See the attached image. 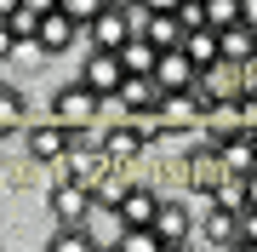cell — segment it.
I'll list each match as a JSON object with an SVG mask.
<instances>
[{"label":"cell","mask_w":257,"mask_h":252,"mask_svg":"<svg viewBox=\"0 0 257 252\" xmlns=\"http://www.w3.org/2000/svg\"><path fill=\"white\" fill-rule=\"evenodd\" d=\"M103 109H109V98H103L86 75H74V80H63V86L52 92V115L69 121V126H97Z\"/></svg>","instance_id":"6da1fadb"},{"label":"cell","mask_w":257,"mask_h":252,"mask_svg":"<svg viewBox=\"0 0 257 252\" xmlns=\"http://www.w3.org/2000/svg\"><path fill=\"white\" fill-rule=\"evenodd\" d=\"M183 178H189V195H200V201H211L217 184L229 178V166H223V143L206 138V126H200V143L183 155Z\"/></svg>","instance_id":"7a4b0ae2"},{"label":"cell","mask_w":257,"mask_h":252,"mask_svg":"<svg viewBox=\"0 0 257 252\" xmlns=\"http://www.w3.org/2000/svg\"><path fill=\"white\" fill-rule=\"evenodd\" d=\"M23 149H29V160L35 166H57L69 149H74V126L69 121H35V126H23Z\"/></svg>","instance_id":"3957f363"},{"label":"cell","mask_w":257,"mask_h":252,"mask_svg":"<svg viewBox=\"0 0 257 252\" xmlns=\"http://www.w3.org/2000/svg\"><path fill=\"white\" fill-rule=\"evenodd\" d=\"M132 35H138V29H132V12H126V6H103L92 23H80V46H109V52H120Z\"/></svg>","instance_id":"277c9868"},{"label":"cell","mask_w":257,"mask_h":252,"mask_svg":"<svg viewBox=\"0 0 257 252\" xmlns=\"http://www.w3.org/2000/svg\"><path fill=\"white\" fill-rule=\"evenodd\" d=\"M46 206H52V224H86L92 206H97V195L86 184H74V178H57L52 195H46Z\"/></svg>","instance_id":"5b68a950"},{"label":"cell","mask_w":257,"mask_h":252,"mask_svg":"<svg viewBox=\"0 0 257 252\" xmlns=\"http://www.w3.org/2000/svg\"><path fill=\"white\" fill-rule=\"evenodd\" d=\"M143 132L132 126V115H120V121H103V155L114 160V166H143Z\"/></svg>","instance_id":"8992f818"},{"label":"cell","mask_w":257,"mask_h":252,"mask_svg":"<svg viewBox=\"0 0 257 252\" xmlns=\"http://www.w3.org/2000/svg\"><path fill=\"white\" fill-rule=\"evenodd\" d=\"M80 75L97 86L103 98H120V86H126V63H120V52H109V46H86V63H80Z\"/></svg>","instance_id":"52a82bcc"},{"label":"cell","mask_w":257,"mask_h":252,"mask_svg":"<svg viewBox=\"0 0 257 252\" xmlns=\"http://www.w3.org/2000/svg\"><path fill=\"white\" fill-rule=\"evenodd\" d=\"M206 103H229V98H240L246 92V75H240V63L234 57H217V63H206L200 69V86H194Z\"/></svg>","instance_id":"ba28073f"},{"label":"cell","mask_w":257,"mask_h":252,"mask_svg":"<svg viewBox=\"0 0 257 252\" xmlns=\"http://www.w3.org/2000/svg\"><path fill=\"white\" fill-rule=\"evenodd\" d=\"M69 46H80V23H74L69 12L57 6V12H46V18H40V35H35V52H46V57H63Z\"/></svg>","instance_id":"9c48e42d"},{"label":"cell","mask_w":257,"mask_h":252,"mask_svg":"<svg viewBox=\"0 0 257 252\" xmlns=\"http://www.w3.org/2000/svg\"><path fill=\"white\" fill-rule=\"evenodd\" d=\"M155 229L166 235V252H177V246H189L194 235H200V218L189 212V201H160V218H155Z\"/></svg>","instance_id":"30bf717a"},{"label":"cell","mask_w":257,"mask_h":252,"mask_svg":"<svg viewBox=\"0 0 257 252\" xmlns=\"http://www.w3.org/2000/svg\"><path fill=\"white\" fill-rule=\"evenodd\" d=\"M160 115H166V132H194L206 121V98L194 92H160Z\"/></svg>","instance_id":"8fae6325"},{"label":"cell","mask_w":257,"mask_h":252,"mask_svg":"<svg viewBox=\"0 0 257 252\" xmlns=\"http://www.w3.org/2000/svg\"><path fill=\"white\" fill-rule=\"evenodd\" d=\"M206 138H217V143H229V138H240V132H251V121H246V98H229V103H206Z\"/></svg>","instance_id":"7c38bea8"},{"label":"cell","mask_w":257,"mask_h":252,"mask_svg":"<svg viewBox=\"0 0 257 252\" xmlns=\"http://www.w3.org/2000/svg\"><path fill=\"white\" fill-rule=\"evenodd\" d=\"M155 80L166 86V92H189V86H200V63H194V57H189L183 46H172V52H160Z\"/></svg>","instance_id":"4fadbf2b"},{"label":"cell","mask_w":257,"mask_h":252,"mask_svg":"<svg viewBox=\"0 0 257 252\" xmlns=\"http://www.w3.org/2000/svg\"><path fill=\"white\" fill-rule=\"evenodd\" d=\"M200 241H206V246H246V241H240V212H234V206H211V201H206V212H200Z\"/></svg>","instance_id":"5bb4252c"},{"label":"cell","mask_w":257,"mask_h":252,"mask_svg":"<svg viewBox=\"0 0 257 252\" xmlns=\"http://www.w3.org/2000/svg\"><path fill=\"white\" fill-rule=\"evenodd\" d=\"M160 201H166L160 189H149L143 178H138V184L126 189V201L114 206V218H120V224H155V218H160Z\"/></svg>","instance_id":"9a60e30c"},{"label":"cell","mask_w":257,"mask_h":252,"mask_svg":"<svg viewBox=\"0 0 257 252\" xmlns=\"http://www.w3.org/2000/svg\"><path fill=\"white\" fill-rule=\"evenodd\" d=\"M160 92H166V86L155 80V75H126V86H120V115H138V109H155V103H160Z\"/></svg>","instance_id":"2e32d148"},{"label":"cell","mask_w":257,"mask_h":252,"mask_svg":"<svg viewBox=\"0 0 257 252\" xmlns=\"http://www.w3.org/2000/svg\"><path fill=\"white\" fill-rule=\"evenodd\" d=\"M143 35L155 40L160 52H172V46H183V35H189V23L177 18V12H149V23H143Z\"/></svg>","instance_id":"e0dca14e"},{"label":"cell","mask_w":257,"mask_h":252,"mask_svg":"<svg viewBox=\"0 0 257 252\" xmlns=\"http://www.w3.org/2000/svg\"><path fill=\"white\" fill-rule=\"evenodd\" d=\"M120 63H126V75H155V63H160V46L149 35H132L126 46H120Z\"/></svg>","instance_id":"ac0fdd59"},{"label":"cell","mask_w":257,"mask_h":252,"mask_svg":"<svg viewBox=\"0 0 257 252\" xmlns=\"http://www.w3.org/2000/svg\"><path fill=\"white\" fill-rule=\"evenodd\" d=\"M183 52L206 69V63H217V57H223V35H217L211 23H200V29H189V35H183Z\"/></svg>","instance_id":"d6986e66"},{"label":"cell","mask_w":257,"mask_h":252,"mask_svg":"<svg viewBox=\"0 0 257 252\" xmlns=\"http://www.w3.org/2000/svg\"><path fill=\"white\" fill-rule=\"evenodd\" d=\"M223 166H229V178H251V172H257V143H251V132H240V138L223 143Z\"/></svg>","instance_id":"ffe728a7"},{"label":"cell","mask_w":257,"mask_h":252,"mask_svg":"<svg viewBox=\"0 0 257 252\" xmlns=\"http://www.w3.org/2000/svg\"><path fill=\"white\" fill-rule=\"evenodd\" d=\"M132 184H138V172H132V166H109V172H103V184L92 189V195L103 201V206H120V201H126V189Z\"/></svg>","instance_id":"44dd1931"},{"label":"cell","mask_w":257,"mask_h":252,"mask_svg":"<svg viewBox=\"0 0 257 252\" xmlns=\"http://www.w3.org/2000/svg\"><path fill=\"white\" fill-rule=\"evenodd\" d=\"M52 246L57 252H92L97 235H92V224H52Z\"/></svg>","instance_id":"7402d4cb"},{"label":"cell","mask_w":257,"mask_h":252,"mask_svg":"<svg viewBox=\"0 0 257 252\" xmlns=\"http://www.w3.org/2000/svg\"><path fill=\"white\" fill-rule=\"evenodd\" d=\"M29 121V103H23V92L18 86H0V138H12V132H18Z\"/></svg>","instance_id":"603a6c76"},{"label":"cell","mask_w":257,"mask_h":252,"mask_svg":"<svg viewBox=\"0 0 257 252\" xmlns=\"http://www.w3.org/2000/svg\"><path fill=\"white\" fill-rule=\"evenodd\" d=\"M40 18H46V12H35V6H18L6 23L18 29V40H23V46H35V35H40Z\"/></svg>","instance_id":"cb8c5ba5"},{"label":"cell","mask_w":257,"mask_h":252,"mask_svg":"<svg viewBox=\"0 0 257 252\" xmlns=\"http://www.w3.org/2000/svg\"><path fill=\"white\" fill-rule=\"evenodd\" d=\"M206 18H211V29L240 23V0H206Z\"/></svg>","instance_id":"d4e9b609"},{"label":"cell","mask_w":257,"mask_h":252,"mask_svg":"<svg viewBox=\"0 0 257 252\" xmlns=\"http://www.w3.org/2000/svg\"><path fill=\"white\" fill-rule=\"evenodd\" d=\"M103 6H109V0H63V12H69L74 23H92V18H97Z\"/></svg>","instance_id":"484cf974"},{"label":"cell","mask_w":257,"mask_h":252,"mask_svg":"<svg viewBox=\"0 0 257 252\" xmlns=\"http://www.w3.org/2000/svg\"><path fill=\"white\" fill-rule=\"evenodd\" d=\"M23 52V40H18V29H12L6 18H0V63H12V57Z\"/></svg>","instance_id":"4316f807"},{"label":"cell","mask_w":257,"mask_h":252,"mask_svg":"<svg viewBox=\"0 0 257 252\" xmlns=\"http://www.w3.org/2000/svg\"><path fill=\"white\" fill-rule=\"evenodd\" d=\"M177 18H183L189 29H200V23H211V18H206V0H183V6H177Z\"/></svg>","instance_id":"83f0119b"},{"label":"cell","mask_w":257,"mask_h":252,"mask_svg":"<svg viewBox=\"0 0 257 252\" xmlns=\"http://www.w3.org/2000/svg\"><path fill=\"white\" fill-rule=\"evenodd\" d=\"M240 241L257 246V206H246V212H240Z\"/></svg>","instance_id":"f1b7e54d"},{"label":"cell","mask_w":257,"mask_h":252,"mask_svg":"<svg viewBox=\"0 0 257 252\" xmlns=\"http://www.w3.org/2000/svg\"><path fill=\"white\" fill-rule=\"evenodd\" d=\"M240 23H251V29H257V0H240Z\"/></svg>","instance_id":"f546056e"},{"label":"cell","mask_w":257,"mask_h":252,"mask_svg":"<svg viewBox=\"0 0 257 252\" xmlns=\"http://www.w3.org/2000/svg\"><path fill=\"white\" fill-rule=\"evenodd\" d=\"M143 6H149V12H177L183 0H143Z\"/></svg>","instance_id":"4dcf8cb0"},{"label":"cell","mask_w":257,"mask_h":252,"mask_svg":"<svg viewBox=\"0 0 257 252\" xmlns=\"http://www.w3.org/2000/svg\"><path fill=\"white\" fill-rule=\"evenodd\" d=\"M23 6H35V12H57L63 0H23Z\"/></svg>","instance_id":"1f68e13d"},{"label":"cell","mask_w":257,"mask_h":252,"mask_svg":"<svg viewBox=\"0 0 257 252\" xmlns=\"http://www.w3.org/2000/svg\"><path fill=\"white\" fill-rule=\"evenodd\" d=\"M23 6V0H0V18H12V12H18Z\"/></svg>","instance_id":"d6a6232c"},{"label":"cell","mask_w":257,"mask_h":252,"mask_svg":"<svg viewBox=\"0 0 257 252\" xmlns=\"http://www.w3.org/2000/svg\"><path fill=\"white\" fill-rule=\"evenodd\" d=\"M246 189H251V206H257V172H251V178H246Z\"/></svg>","instance_id":"836d02e7"},{"label":"cell","mask_w":257,"mask_h":252,"mask_svg":"<svg viewBox=\"0 0 257 252\" xmlns=\"http://www.w3.org/2000/svg\"><path fill=\"white\" fill-rule=\"evenodd\" d=\"M109 6H138V0H109Z\"/></svg>","instance_id":"e575fe53"},{"label":"cell","mask_w":257,"mask_h":252,"mask_svg":"<svg viewBox=\"0 0 257 252\" xmlns=\"http://www.w3.org/2000/svg\"><path fill=\"white\" fill-rule=\"evenodd\" d=\"M0 166H6V138H0Z\"/></svg>","instance_id":"d590c367"},{"label":"cell","mask_w":257,"mask_h":252,"mask_svg":"<svg viewBox=\"0 0 257 252\" xmlns=\"http://www.w3.org/2000/svg\"><path fill=\"white\" fill-rule=\"evenodd\" d=\"M0 86H6V63H0Z\"/></svg>","instance_id":"8d00e7d4"},{"label":"cell","mask_w":257,"mask_h":252,"mask_svg":"<svg viewBox=\"0 0 257 252\" xmlns=\"http://www.w3.org/2000/svg\"><path fill=\"white\" fill-rule=\"evenodd\" d=\"M251 143H257V126H251Z\"/></svg>","instance_id":"74e56055"}]
</instances>
